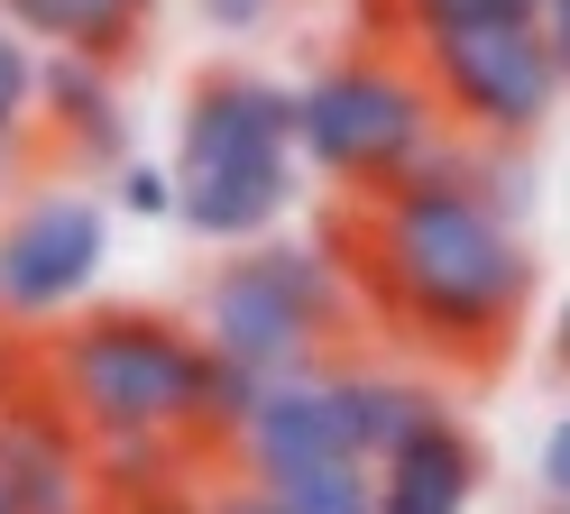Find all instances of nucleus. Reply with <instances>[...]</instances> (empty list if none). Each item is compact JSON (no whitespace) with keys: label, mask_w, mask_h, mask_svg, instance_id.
Wrapping results in <instances>:
<instances>
[{"label":"nucleus","mask_w":570,"mask_h":514,"mask_svg":"<svg viewBox=\"0 0 570 514\" xmlns=\"http://www.w3.org/2000/svg\"><path fill=\"white\" fill-rule=\"evenodd\" d=\"M332 257H350V294L405 349L451 358V367H488L533 304V248L515 230V211L488 202L479 138H442L423 175L360 202Z\"/></svg>","instance_id":"obj_1"},{"label":"nucleus","mask_w":570,"mask_h":514,"mask_svg":"<svg viewBox=\"0 0 570 514\" xmlns=\"http://www.w3.org/2000/svg\"><path fill=\"white\" fill-rule=\"evenodd\" d=\"M175 220L212 248H258L295 211V83L248 65L194 73L185 120H175Z\"/></svg>","instance_id":"obj_2"},{"label":"nucleus","mask_w":570,"mask_h":514,"mask_svg":"<svg viewBox=\"0 0 570 514\" xmlns=\"http://www.w3.org/2000/svg\"><path fill=\"white\" fill-rule=\"evenodd\" d=\"M38 377L83 423V441H194L203 386V330L157 304H83L38 340Z\"/></svg>","instance_id":"obj_3"},{"label":"nucleus","mask_w":570,"mask_h":514,"mask_svg":"<svg viewBox=\"0 0 570 514\" xmlns=\"http://www.w3.org/2000/svg\"><path fill=\"white\" fill-rule=\"evenodd\" d=\"M442 138L451 129L414 47H360V56H332L313 83H295V166L350 202L396 194L405 175H423Z\"/></svg>","instance_id":"obj_4"},{"label":"nucleus","mask_w":570,"mask_h":514,"mask_svg":"<svg viewBox=\"0 0 570 514\" xmlns=\"http://www.w3.org/2000/svg\"><path fill=\"white\" fill-rule=\"evenodd\" d=\"M350 322H360V294L341 285L332 248L258 239V248H230V267L203 285V349L258 367V377L323 367Z\"/></svg>","instance_id":"obj_5"},{"label":"nucleus","mask_w":570,"mask_h":514,"mask_svg":"<svg viewBox=\"0 0 570 514\" xmlns=\"http://www.w3.org/2000/svg\"><path fill=\"white\" fill-rule=\"evenodd\" d=\"M239 451V477L285 505V514H368V451L350 441V414H341V386H332V358L323 367H295V377H267L248 432L230 441Z\"/></svg>","instance_id":"obj_6"},{"label":"nucleus","mask_w":570,"mask_h":514,"mask_svg":"<svg viewBox=\"0 0 570 514\" xmlns=\"http://www.w3.org/2000/svg\"><path fill=\"white\" fill-rule=\"evenodd\" d=\"M414 65H423V83H433L442 120L460 138H479V147H524L561 101V73L543 56V37H533V19L433 28V37H414Z\"/></svg>","instance_id":"obj_7"},{"label":"nucleus","mask_w":570,"mask_h":514,"mask_svg":"<svg viewBox=\"0 0 570 514\" xmlns=\"http://www.w3.org/2000/svg\"><path fill=\"white\" fill-rule=\"evenodd\" d=\"M101 267H111V202L75 194H19L0 211V330L47 340L56 322H75L92 304Z\"/></svg>","instance_id":"obj_8"},{"label":"nucleus","mask_w":570,"mask_h":514,"mask_svg":"<svg viewBox=\"0 0 570 514\" xmlns=\"http://www.w3.org/2000/svg\"><path fill=\"white\" fill-rule=\"evenodd\" d=\"M0 487L19 496V514H101L92 487V441L56 404V386L19 358V377L0 386Z\"/></svg>","instance_id":"obj_9"},{"label":"nucleus","mask_w":570,"mask_h":514,"mask_svg":"<svg viewBox=\"0 0 570 514\" xmlns=\"http://www.w3.org/2000/svg\"><path fill=\"white\" fill-rule=\"evenodd\" d=\"M479 477H488L479 432L442 404L433 423H414L396 451L377 459V477H368V514H470V505H479Z\"/></svg>","instance_id":"obj_10"},{"label":"nucleus","mask_w":570,"mask_h":514,"mask_svg":"<svg viewBox=\"0 0 570 514\" xmlns=\"http://www.w3.org/2000/svg\"><path fill=\"white\" fill-rule=\"evenodd\" d=\"M38 129L92 166L129 157V110H120V65L101 56H38Z\"/></svg>","instance_id":"obj_11"},{"label":"nucleus","mask_w":570,"mask_h":514,"mask_svg":"<svg viewBox=\"0 0 570 514\" xmlns=\"http://www.w3.org/2000/svg\"><path fill=\"white\" fill-rule=\"evenodd\" d=\"M157 0H0V28L28 37L38 56H101L120 65L138 37H148Z\"/></svg>","instance_id":"obj_12"},{"label":"nucleus","mask_w":570,"mask_h":514,"mask_svg":"<svg viewBox=\"0 0 570 514\" xmlns=\"http://www.w3.org/2000/svg\"><path fill=\"white\" fill-rule=\"evenodd\" d=\"M332 386H341L350 441L368 451V468L396 451L414 423H433V414H442V395L423 386V377H405V367H377V358H332Z\"/></svg>","instance_id":"obj_13"},{"label":"nucleus","mask_w":570,"mask_h":514,"mask_svg":"<svg viewBox=\"0 0 570 514\" xmlns=\"http://www.w3.org/2000/svg\"><path fill=\"white\" fill-rule=\"evenodd\" d=\"M258 395H267V377H258V367H239V358H222V349H203L194 441H203V451H212V441H239V432H248V414H258Z\"/></svg>","instance_id":"obj_14"},{"label":"nucleus","mask_w":570,"mask_h":514,"mask_svg":"<svg viewBox=\"0 0 570 514\" xmlns=\"http://www.w3.org/2000/svg\"><path fill=\"white\" fill-rule=\"evenodd\" d=\"M38 129V47L0 28V147H28Z\"/></svg>","instance_id":"obj_15"},{"label":"nucleus","mask_w":570,"mask_h":514,"mask_svg":"<svg viewBox=\"0 0 570 514\" xmlns=\"http://www.w3.org/2000/svg\"><path fill=\"white\" fill-rule=\"evenodd\" d=\"M543 0H396V37L414 47V37L433 28H470V19H533Z\"/></svg>","instance_id":"obj_16"},{"label":"nucleus","mask_w":570,"mask_h":514,"mask_svg":"<svg viewBox=\"0 0 570 514\" xmlns=\"http://www.w3.org/2000/svg\"><path fill=\"white\" fill-rule=\"evenodd\" d=\"M111 211H129V220H175V166L120 157V166H111Z\"/></svg>","instance_id":"obj_17"},{"label":"nucleus","mask_w":570,"mask_h":514,"mask_svg":"<svg viewBox=\"0 0 570 514\" xmlns=\"http://www.w3.org/2000/svg\"><path fill=\"white\" fill-rule=\"evenodd\" d=\"M194 505L203 514H285L258 477H194Z\"/></svg>","instance_id":"obj_18"},{"label":"nucleus","mask_w":570,"mask_h":514,"mask_svg":"<svg viewBox=\"0 0 570 514\" xmlns=\"http://www.w3.org/2000/svg\"><path fill=\"white\" fill-rule=\"evenodd\" d=\"M533 477H543V496H552V505H570V414L543 432V459H533Z\"/></svg>","instance_id":"obj_19"},{"label":"nucleus","mask_w":570,"mask_h":514,"mask_svg":"<svg viewBox=\"0 0 570 514\" xmlns=\"http://www.w3.org/2000/svg\"><path fill=\"white\" fill-rule=\"evenodd\" d=\"M533 37H543V56H552L561 92H570V0H543V10H533Z\"/></svg>","instance_id":"obj_20"},{"label":"nucleus","mask_w":570,"mask_h":514,"mask_svg":"<svg viewBox=\"0 0 570 514\" xmlns=\"http://www.w3.org/2000/svg\"><path fill=\"white\" fill-rule=\"evenodd\" d=\"M194 10L222 28V37H248V28H267V19H276V0H194Z\"/></svg>","instance_id":"obj_21"},{"label":"nucleus","mask_w":570,"mask_h":514,"mask_svg":"<svg viewBox=\"0 0 570 514\" xmlns=\"http://www.w3.org/2000/svg\"><path fill=\"white\" fill-rule=\"evenodd\" d=\"M101 514H203V505H194V477H175V487H157V496H129V505H101Z\"/></svg>","instance_id":"obj_22"},{"label":"nucleus","mask_w":570,"mask_h":514,"mask_svg":"<svg viewBox=\"0 0 570 514\" xmlns=\"http://www.w3.org/2000/svg\"><path fill=\"white\" fill-rule=\"evenodd\" d=\"M552 358H561V377H570V294L552 304Z\"/></svg>","instance_id":"obj_23"},{"label":"nucleus","mask_w":570,"mask_h":514,"mask_svg":"<svg viewBox=\"0 0 570 514\" xmlns=\"http://www.w3.org/2000/svg\"><path fill=\"white\" fill-rule=\"evenodd\" d=\"M0 514H19V496H10V487H0Z\"/></svg>","instance_id":"obj_24"},{"label":"nucleus","mask_w":570,"mask_h":514,"mask_svg":"<svg viewBox=\"0 0 570 514\" xmlns=\"http://www.w3.org/2000/svg\"><path fill=\"white\" fill-rule=\"evenodd\" d=\"M543 514H570V505H543Z\"/></svg>","instance_id":"obj_25"}]
</instances>
